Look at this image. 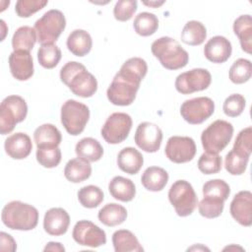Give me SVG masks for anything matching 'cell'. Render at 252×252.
<instances>
[{
	"mask_svg": "<svg viewBox=\"0 0 252 252\" xmlns=\"http://www.w3.org/2000/svg\"><path fill=\"white\" fill-rule=\"evenodd\" d=\"M193 249H197V250H199V249H202V250H210L209 248H207V247H205V246H203V245H201V244H199V246L197 247V246H193V247H191V248H188V250H193Z\"/></svg>",
	"mask_w": 252,
	"mask_h": 252,
	"instance_id": "49",
	"label": "cell"
},
{
	"mask_svg": "<svg viewBox=\"0 0 252 252\" xmlns=\"http://www.w3.org/2000/svg\"><path fill=\"white\" fill-rule=\"evenodd\" d=\"M37 40V34L34 28L23 26L17 29L12 37V47L14 51H31Z\"/></svg>",
	"mask_w": 252,
	"mask_h": 252,
	"instance_id": "32",
	"label": "cell"
},
{
	"mask_svg": "<svg viewBox=\"0 0 252 252\" xmlns=\"http://www.w3.org/2000/svg\"><path fill=\"white\" fill-rule=\"evenodd\" d=\"M180 37L185 44L192 46L200 45L207 37L206 27L199 21H189L183 27Z\"/></svg>",
	"mask_w": 252,
	"mask_h": 252,
	"instance_id": "31",
	"label": "cell"
},
{
	"mask_svg": "<svg viewBox=\"0 0 252 252\" xmlns=\"http://www.w3.org/2000/svg\"><path fill=\"white\" fill-rule=\"evenodd\" d=\"M92 174V166L89 161L76 158L70 159L64 168L65 178L73 183H80L87 180Z\"/></svg>",
	"mask_w": 252,
	"mask_h": 252,
	"instance_id": "27",
	"label": "cell"
},
{
	"mask_svg": "<svg viewBox=\"0 0 252 252\" xmlns=\"http://www.w3.org/2000/svg\"><path fill=\"white\" fill-rule=\"evenodd\" d=\"M224 208V201L215 197L204 196L198 204V210L202 217L215 219L221 215Z\"/></svg>",
	"mask_w": 252,
	"mask_h": 252,
	"instance_id": "37",
	"label": "cell"
},
{
	"mask_svg": "<svg viewBox=\"0 0 252 252\" xmlns=\"http://www.w3.org/2000/svg\"><path fill=\"white\" fill-rule=\"evenodd\" d=\"M144 163L142 154L133 147L122 149L117 156L118 167L128 174H136L140 171Z\"/></svg>",
	"mask_w": 252,
	"mask_h": 252,
	"instance_id": "21",
	"label": "cell"
},
{
	"mask_svg": "<svg viewBox=\"0 0 252 252\" xmlns=\"http://www.w3.org/2000/svg\"><path fill=\"white\" fill-rule=\"evenodd\" d=\"M68 50L75 56L83 57L87 55L93 47L91 34L85 30L77 29L71 32L66 41Z\"/></svg>",
	"mask_w": 252,
	"mask_h": 252,
	"instance_id": "22",
	"label": "cell"
},
{
	"mask_svg": "<svg viewBox=\"0 0 252 252\" xmlns=\"http://www.w3.org/2000/svg\"><path fill=\"white\" fill-rule=\"evenodd\" d=\"M33 139L37 148L58 147L62 141V136L56 126L45 123L34 130Z\"/></svg>",
	"mask_w": 252,
	"mask_h": 252,
	"instance_id": "24",
	"label": "cell"
},
{
	"mask_svg": "<svg viewBox=\"0 0 252 252\" xmlns=\"http://www.w3.org/2000/svg\"><path fill=\"white\" fill-rule=\"evenodd\" d=\"M141 82L142 79L140 77L120 69L106 91L108 100L114 105H130L136 98Z\"/></svg>",
	"mask_w": 252,
	"mask_h": 252,
	"instance_id": "2",
	"label": "cell"
},
{
	"mask_svg": "<svg viewBox=\"0 0 252 252\" xmlns=\"http://www.w3.org/2000/svg\"><path fill=\"white\" fill-rule=\"evenodd\" d=\"M168 181V173L159 166H150L146 168L141 177L142 185L149 191H161Z\"/></svg>",
	"mask_w": 252,
	"mask_h": 252,
	"instance_id": "25",
	"label": "cell"
},
{
	"mask_svg": "<svg viewBox=\"0 0 252 252\" xmlns=\"http://www.w3.org/2000/svg\"><path fill=\"white\" fill-rule=\"evenodd\" d=\"M233 32L239 38L241 49L251 54L252 52V19L250 15H241L234 20Z\"/></svg>",
	"mask_w": 252,
	"mask_h": 252,
	"instance_id": "26",
	"label": "cell"
},
{
	"mask_svg": "<svg viewBox=\"0 0 252 252\" xmlns=\"http://www.w3.org/2000/svg\"><path fill=\"white\" fill-rule=\"evenodd\" d=\"M69 224L70 216L63 208H51L46 211L43 218V228L48 234L63 235L67 232Z\"/></svg>",
	"mask_w": 252,
	"mask_h": 252,
	"instance_id": "18",
	"label": "cell"
},
{
	"mask_svg": "<svg viewBox=\"0 0 252 252\" xmlns=\"http://www.w3.org/2000/svg\"><path fill=\"white\" fill-rule=\"evenodd\" d=\"M215 111V102L208 96L186 99L180 106L182 118L189 124H201L210 118Z\"/></svg>",
	"mask_w": 252,
	"mask_h": 252,
	"instance_id": "11",
	"label": "cell"
},
{
	"mask_svg": "<svg viewBox=\"0 0 252 252\" xmlns=\"http://www.w3.org/2000/svg\"><path fill=\"white\" fill-rule=\"evenodd\" d=\"M132 118L124 112H114L105 120L101 128V137L108 144L122 143L128 137L132 128Z\"/></svg>",
	"mask_w": 252,
	"mask_h": 252,
	"instance_id": "10",
	"label": "cell"
},
{
	"mask_svg": "<svg viewBox=\"0 0 252 252\" xmlns=\"http://www.w3.org/2000/svg\"><path fill=\"white\" fill-rule=\"evenodd\" d=\"M137 1L135 0H119L113 8L114 18L119 22L129 21L137 11Z\"/></svg>",
	"mask_w": 252,
	"mask_h": 252,
	"instance_id": "45",
	"label": "cell"
},
{
	"mask_svg": "<svg viewBox=\"0 0 252 252\" xmlns=\"http://www.w3.org/2000/svg\"><path fill=\"white\" fill-rule=\"evenodd\" d=\"M9 68L18 81H27L33 75V61L31 53L24 50L13 51L9 55Z\"/></svg>",
	"mask_w": 252,
	"mask_h": 252,
	"instance_id": "17",
	"label": "cell"
},
{
	"mask_svg": "<svg viewBox=\"0 0 252 252\" xmlns=\"http://www.w3.org/2000/svg\"><path fill=\"white\" fill-rule=\"evenodd\" d=\"M6 154L14 159H23L30 156L32 144L30 136L26 133L18 132L9 136L4 143Z\"/></svg>",
	"mask_w": 252,
	"mask_h": 252,
	"instance_id": "20",
	"label": "cell"
},
{
	"mask_svg": "<svg viewBox=\"0 0 252 252\" xmlns=\"http://www.w3.org/2000/svg\"><path fill=\"white\" fill-rule=\"evenodd\" d=\"M97 218L106 226H116L126 220L127 210L119 204L108 203L98 211Z\"/></svg>",
	"mask_w": 252,
	"mask_h": 252,
	"instance_id": "30",
	"label": "cell"
},
{
	"mask_svg": "<svg viewBox=\"0 0 252 252\" xmlns=\"http://www.w3.org/2000/svg\"><path fill=\"white\" fill-rule=\"evenodd\" d=\"M229 212L239 224L250 226L252 224V193L243 190L235 194L230 203Z\"/></svg>",
	"mask_w": 252,
	"mask_h": 252,
	"instance_id": "16",
	"label": "cell"
},
{
	"mask_svg": "<svg viewBox=\"0 0 252 252\" xmlns=\"http://www.w3.org/2000/svg\"><path fill=\"white\" fill-rule=\"evenodd\" d=\"M232 150L243 157L250 158V155L252 152V128H251V126H248V127L242 129L238 133Z\"/></svg>",
	"mask_w": 252,
	"mask_h": 252,
	"instance_id": "42",
	"label": "cell"
},
{
	"mask_svg": "<svg viewBox=\"0 0 252 252\" xmlns=\"http://www.w3.org/2000/svg\"><path fill=\"white\" fill-rule=\"evenodd\" d=\"M48 1L18 0L15 6L16 14L21 18H29L47 5Z\"/></svg>",
	"mask_w": 252,
	"mask_h": 252,
	"instance_id": "44",
	"label": "cell"
},
{
	"mask_svg": "<svg viewBox=\"0 0 252 252\" xmlns=\"http://www.w3.org/2000/svg\"><path fill=\"white\" fill-rule=\"evenodd\" d=\"M249 158L243 157L233 150L229 151L224 158V167L231 175H241L247 168Z\"/></svg>",
	"mask_w": 252,
	"mask_h": 252,
	"instance_id": "39",
	"label": "cell"
},
{
	"mask_svg": "<svg viewBox=\"0 0 252 252\" xmlns=\"http://www.w3.org/2000/svg\"><path fill=\"white\" fill-rule=\"evenodd\" d=\"M143 4L146 5V6H149V7L158 8V7L161 6L162 4H164V1H160V2H158V1H150V2H143Z\"/></svg>",
	"mask_w": 252,
	"mask_h": 252,
	"instance_id": "48",
	"label": "cell"
},
{
	"mask_svg": "<svg viewBox=\"0 0 252 252\" xmlns=\"http://www.w3.org/2000/svg\"><path fill=\"white\" fill-rule=\"evenodd\" d=\"M61 59V50L54 44H41L37 50V60L39 64L45 69H52L56 67Z\"/></svg>",
	"mask_w": 252,
	"mask_h": 252,
	"instance_id": "35",
	"label": "cell"
},
{
	"mask_svg": "<svg viewBox=\"0 0 252 252\" xmlns=\"http://www.w3.org/2000/svg\"><path fill=\"white\" fill-rule=\"evenodd\" d=\"M75 152L78 158L89 162L97 161L103 156V148L100 143L91 137L81 139L75 147Z\"/></svg>",
	"mask_w": 252,
	"mask_h": 252,
	"instance_id": "29",
	"label": "cell"
},
{
	"mask_svg": "<svg viewBox=\"0 0 252 252\" xmlns=\"http://www.w3.org/2000/svg\"><path fill=\"white\" fill-rule=\"evenodd\" d=\"M133 27L139 35L150 36L158 31V19L153 13L142 12L135 17Z\"/></svg>",
	"mask_w": 252,
	"mask_h": 252,
	"instance_id": "33",
	"label": "cell"
},
{
	"mask_svg": "<svg viewBox=\"0 0 252 252\" xmlns=\"http://www.w3.org/2000/svg\"><path fill=\"white\" fill-rule=\"evenodd\" d=\"M222 160L218 154L204 153L198 159V168L204 174H215L221 169Z\"/></svg>",
	"mask_w": 252,
	"mask_h": 252,
	"instance_id": "41",
	"label": "cell"
},
{
	"mask_svg": "<svg viewBox=\"0 0 252 252\" xmlns=\"http://www.w3.org/2000/svg\"><path fill=\"white\" fill-rule=\"evenodd\" d=\"M231 249H233V250H235V249L243 250V248H242V247H239V246H236V247H235V245H230V246H227V247L223 248V250H231Z\"/></svg>",
	"mask_w": 252,
	"mask_h": 252,
	"instance_id": "50",
	"label": "cell"
},
{
	"mask_svg": "<svg viewBox=\"0 0 252 252\" xmlns=\"http://www.w3.org/2000/svg\"><path fill=\"white\" fill-rule=\"evenodd\" d=\"M112 244L116 252H142L144 248L136 235L127 229H118L112 234Z\"/></svg>",
	"mask_w": 252,
	"mask_h": 252,
	"instance_id": "28",
	"label": "cell"
},
{
	"mask_svg": "<svg viewBox=\"0 0 252 252\" xmlns=\"http://www.w3.org/2000/svg\"><path fill=\"white\" fill-rule=\"evenodd\" d=\"M36 160L43 167H56L61 161V150L59 147L37 148Z\"/></svg>",
	"mask_w": 252,
	"mask_h": 252,
	"instance_id": "38",
	"label": "cell"
},
{
	"mask_svg": "<svg viewBox=\"0 0 252 252\" xmlns=\"http://www.w3.org/2000/svg\"><path fill=\"white\" fill-rule=\"evenodd\" d=\"M72 236L78 244L83 246L96 248L106 243L105 231L87 220H82L75 223Z\"/></svg>",
	"mask_w": 252,
	"mask_h": 252,
	"instance_id": "14",
	"label": "cell"
},
{
	"mask_svg": "<svg viewBox=\"0 0 252 252\" xmlns=\"http://www.w3.org/2000/svg\"><path fill=\"white\" fill-rule=\"evenodd\" d=\"M33 28L40 44L54 43L66 28V19L61 11L51 9L34 23Z\"/></svg>",
	"mask_w": 252,
	"mask_h": 252,
	"instance_id": "7",
	"label": "cell"
},
{
	"mask_svg": "<svg viewBox=\"0 0 252 252\" xmlns=\"http://www.w3.org/2000/svg\"><path fill=\"white\" fill-rule=\"evenodd\" d=\"M0 250L1 251H11L14 252L17 249V244L15 239L9 234L4 231L0 233Z\"/></svg>",
	"mask_w": 252,
	"mask_h": 252,
	"instance_id": "46",
	"label": "cell"
},
{
	"mask_svg": "<svg viewBox=\"0 0 252 252\" xmlns=\"http://www.w3.org/2000/svg\"><path fill=\"white\" fill-rule=\"evenodd\" d=\"M168 200L179 217L190 216L198 205V198L192 185L183 179L176 180L169 188Z\"/></svg>",
	"mask_w": 252,
	"mask_h": 252,
	"instance_id": "8",
	"label": "cell"
},
{
	"mask_svg": "<svg viewBox=\"0 0 252 252\" xmlns=\"http://www.w3.org/2000/svg\"><path fill=\"white\" fill-rule=\"evenodd\" d=\"M230 194L229 185L222 179H212L203 185V195L215 197L223 201L227 200Z\"/></svg>",
	"mask_w": 252,
	"mask_h": 252,
	"instance_id": "40",
	"label": "cell"
},
{
	"mask_svg": "<svg viewBox=\"0 0 252 252\" xmlns=\"http://www.w3.org/2000/svg\"><path fill=\"white\" fill-rule=\"evenodd\" d=\"M252 64L250 60L239 58L233 62L229 68L228 77L233 84H244L251 78Z\"/></svg>",
	"mask_w": 252,
	"mask_h": 252,
	"instance_id": "36",
	"label": "cell"
},
{
	"mask_svg": "<svg viewBox=\"0 0 252 252\" xmlns=\"http://www.w3.org/2000/svg\"><path fill=\"white\" fill-rule=\"evenodd\" d=\"M90 118L89 107L75 99L66 100L61 106V123L68 134L80 135Z\"/></svg>",
	"mask_w": 252,
	"mask_h": 252,
	"instance_id": "9",
	"label": "cell"
},
{
	"mask_svg": "<svg viewBox=\"0 0 252 252\" xmlns=\"http://www.w3.org/2000/svg\"><path fill=\"white\" fill-rule=\"evenodd\" d=\"M43 251H58V252H64L65 251V248L64 246L60 243V242H53V241H50L48 242Z\"/></svg>",
	"mask_w": 252,
	"mask_h": 252,
	"instance_id": "47",
	"label": "cell"
},
{
	"mask_svg": "<svg viewBox=\"0 0 252 252\" xmlns=\"http://www.w3.org/2000/svg\"><path fill=\"white\" fill-rule=\"evenodd\" d=\"M28 114L26 100L16 94L6 96L0 105V133L6 135L11 133L16 124L25 120Z\"/></svg>",
	"mask_w": 252,
	"mask_h": 252,
	"instance_id": "6",
	"label": "cell"
},
{
	"mask_svg": "<svg viewBox=\"0 0 252 252\" xmlns=\"http://www.w3.org/2000/svg\"><path fill=\"white\" fill-rule=\"evenodd\" d=\"M153 55L168 70H178L185 67L189 61L187 51L177 40L169 36H161L156 39L151 46Z\"/></svg>",
	"mask_w": 252,
	"mask_h": 252,
	"instance_id": "4",
	"label": "cell"
},
{
	"mask_svg": "<svg viewBox=\"0 0 252 252\" xmlns=\"http://www.w3.org/2000/svg\"><path fill=\"white\" fill-rule=\"evenodd\" d=\"M3 223L15 230H32L38 222V211L33 206L21 202L11 201L2 209Z\"/></svg>",
	"mask_w": 252,
	"mask_h": 252,
	"instance_id": "3",
	"label": "cell"
},
{
	"mask_svg": "<svg viewBox=\"0 0 252 252\" xmlns=\"http://www.w3.org/2000/svg\"><path fill=\"white\" fill-rule=\"evenodd\" d=\"M134 141L144 152L156 153L159 150L161 145L162 131L155 123L142 122L136 129Z\"/></svg>",
	"mask_w": 252,
	"mask_h": 252,
	"instance_id": "15",
	"label": "cell"
},
{
	"mask_svg": "<svg viewBox=\"0 0 252 252\" xmlns=\"http://www.w3.org/2000/svg\"><path fill=\"white\" fill-rule=\"evenodd\" d=\"M232 52L230 41L222 36L216 35L210 38L204 47L205 57L213 63H223L228 60Z\"/></svg>",
	"mask_w": 252,
	"mask_h": 252,
	"instance_id": "19",
	"label": "cell"
},
{
	"mask_svg": "<svg viewBox=\"0 0 252 252\" xmlns=\"http://www.w3.org/2000/svg\"><path fill=\"white\" fill-rule=\"evenodd\" d=\"M110 195L121 202H130L136 195V187L134 182L123 176H114L108 183Z\"/></svg>",
	"mask_w": 252,
	"mask_h": 252,
	"instance_id": "23",
	"label": "cell"
},
{
	"mask_svg": "<svg viewBox=\"0 0 252 252\" xmlns=\"http://www.w3.org/2000/svg\"><path fill=\"white\" fill-rule=\"evenodd\" d=\"M211 82L212 75L207 69L195 68L179 74L176 77L174 86L178 93L189 94L208 89Z\"/></svg>",
	"mask_w": 252,
	"mask_h": 252,
	"instance_id": "12",
	"label": "cell"
},
{
	"mask_svg": "<svg viewBox=\"0 0 252 252\" xmlns=\"http://www.w3.org/2000/svg\"><path fill=\"white\" fill-rule=\"evenodd\" d=\"M232 135V124L228 121L218 119L202 132V146L206 153L219 154L229 144Z\"/></svg>",
	"mask_w": 252,
	"mask_h": 252,
	"instance_id": "5",
	"label": "cell"
},
{
	"mask_svg": "<svg viewBox=\"0 0 252 252\" xmlns=\"http://www.w3.org/2000/svg\"><path fill=\"white\" fill-rule=\"evenodd\" d=\"M195 141L187 136H172L165 145L166 158L174 163L191 161L196 155Z\"/></svg>",
	"mask_w": 252,
	"mask_h": 252,
	"instance_id": "13",
	"label": "cell"
},
{
	"mask_svg": "<svg viewBox=\"0 0 252 252\" xmlns=\"http://www.w3.org/2000/svg\"><path fill=\"white\" fill-rule=\"evenodd\" d=\"M60 79L74 94L81 97H91L97 90L95 77L77 61H69L61 68Z\"/></svg>",
	"mask_w": 252,
	"mask_h": 252,
	"instance_id": "1",
	"label": "cell"
},
{
	"mask_svg": "<svg viewBox=\"0 0 252 252\" xmlns=\"http://www.w3.org/2000/svg\"><path fill=\"white\" fill-rule=\"evenodd\" d=\"M78 200L80 204L88 209L96 208L104 199L102 190L95 185H87L78 191Z\"/></svg>",
	"mask_w": 252,
	"mask_h": 252,
	"instance_id": "34",
	"label": "cell"
},
{
	"mask_svg": "<svg viewBox=\"0 0 252 252\" xmlns=\"http://www.w3.org/2000/svg\"><path fill=\"white\" fill-rule=\"evenodd\" d=\"M246 105L245 97L240 94H232L228 95L222 105V110L226 116L237 117L239 116Z\"/></svg>",
	"mask_w": 252,
	"mask_h": 252,
	"instance_id": "43",
	"label": "cell"
}]
</instances>
